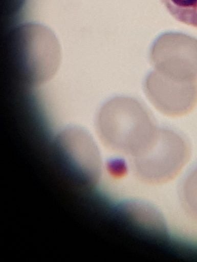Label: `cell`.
I'll list each match as a JSON object with an SVG mask.
<instances>
[{
    "label": "cell",
    "instance_id": "obj_5",
    "mask_svg": "<svg viewBox=\"0 0 197 262\" xmlns=\"http://www.w3.org/2000/svg\"><path fill=\"white\" fill-rule=\"evenodd\" d=\"M190 147L181 135L166 127H157L146 148L138 155V163L148 165H183L189 159Z\"/></svg>",
    "mask_w": 197,
    "mask_h": 262
},
{
    "label": "cell",
    "instance_id": "obj_6",
    "mask_svg": "<svg viewBox=\"0 0 197 262\" xmlns=\"http://www.w3.org/2000/svg\"><path fill=\"white\" fill-rule=\"evenodd\" d=\"M178 21L197 28V0H161Z\"/></svg>",
    "mask_w": 197,
    "mask_h": 262
},
{
    "label": "cell",
    "instance_id": "obj_1",
    "mask_svg": "<svg viewBox=\"0 0 197 262\" xmlns=\"http://www.w3.org/2000/svg\"><path fill=\"white\" fill-rule=\"evenodd\" d=\"M96 126L106 147L135 157L148 146L157 129L147 109L137 99L126 96L106 101L98 113Z\"/></svg>",
    "mask_w": 197,
    "mask_h": 262
},
{
    "label": "cell",
    "instance_id": "obj_2",
    "mask_svg": "<svg viewBox=\"0 0 197 262\" xmlns=\"http://www.w3.org/2000/svg\"><path fill=\"white\" fill-rule=\"evenodd\" d=\"M5 44L30 84L43 83L57 71L60 47L55 34L47 26L33 22L18 25L7 33Z\"/></svg>",
    "mask_w": 197,
    "mask_h": 262
},
{
    "label": "cell",
    "instance_id": "obj_7",
    "mask_svg": "<svg viewBox=\"0 0 197 262\" xmlns=\"http://www.w3.org/2000/svg\"><path fill=\"white\" fill-rule=\"evenodd\" d=\"M184 188L187 208L189 213L197 219V167L189 175Z\"/></svg>",
    "mask_w": 197,
    "mask_h": 262
},
{
    "label": "cell",
    "instance_id": "obj_4",
    "mask_svg": "<svg viewBox=\"0 0 197 262\" xmlns=\"http://www.w3.org/2000/svg\"><path fill=\"white\" fill-rule=\"evenodd\" d=\"M144 90L155 108L167 116L185 115L197 105V81L173 78L155 70L146 77Z\"/></svg>",
    "mask_w": 197,
    "mask_h": 262
},
{
    "label": "cell",
    "instance_id": "obj_3",
    "mask_svg": "<svg viewBox=\"0 0 197 262\" xmlns=\"http://www.w3.org/2000/svg\"><path fill=\"white\" fill-rule=\"evenodd\" d=\"M157 71L182 80L197 81V39L185 33L165 32L152 43L149 53Z\"/></svg>",
    "mask_w": 197,
    "mask_h": 262
}]
</instances>
